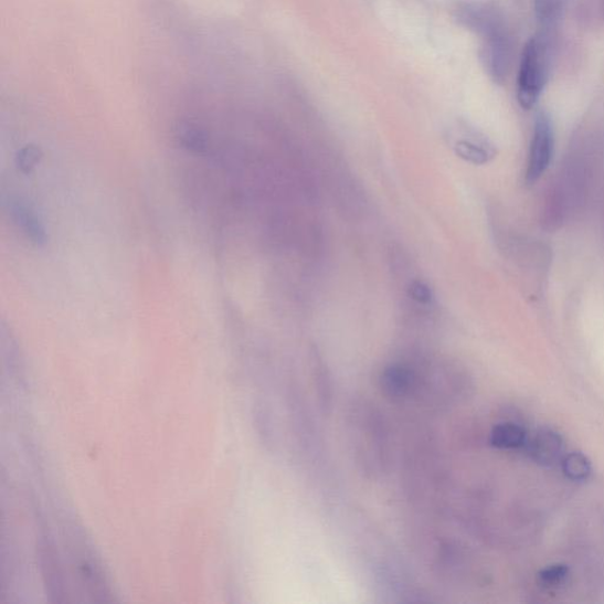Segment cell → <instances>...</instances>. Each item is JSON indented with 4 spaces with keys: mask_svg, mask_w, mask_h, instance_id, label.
I'll list each match as a JSON object with an SVG mask.
<instances>
[{
    "mask_svg": "<svg viewBox=\"0 0 604 604\" xmlns=\"http://www.w3.org/2000/svg\"><path fill=\"white\" fill-rule=\"evenodd\" d=\"M180 145L189 151L203 153L209 150L210 138L206 131L192 123H182L177 129Z\"/></svg>",
    "mask_w": 604,
    "mask_h": 604,
    "instance_id": "9",
    "label": "cell"
},
{
    "mask_svg": "<svg viewBox=\"0 0 604 604\" xmlns=\"http://www.w3.org/2000/svg\"><path fill=\"white\" fill-rule=\"evenodd\" d=\"M528 441V434L524 427L515 423L497 424L490 434V443L502 451H516L524 447Z\"/></svg>",
    "mask_w": 604,
    "mask_h": 604,
    "instance_id": "7",
    "label": "cell"
},
{
    "mask_svg": "<svg viewBox=\"0 0 604 604\" xmlns=\"http://www.w3.org/2000/svg\"><path fill=\"white\" fill-rule=\"evenodd\" d=\"M562 469L564 475L574 481H584L592 475V463L582 453H571L563 457Z\"/></svg>",
    "mask_w": 604,
    "mask_h": 604,
    "instance_id": "10",
    "label": "cell"
},
{
    "mask_svg": "<svg viewBox=\"0 0 604 604\" xmlns=\"http://www.w3.org/2000/svg\"><path fill=\"white\" fill-rule=\"evenodd\" d=\"M11 215L32 244L43 246L46 243V233L42 221L28 204L15 200L10 204Z\"/></svg>",
    "mask_w": 604,
    "mask_h": 604,
    "instance_id": "6",
    "label": "cell"
},
{
    "mask_svg": "<svg viewBox=\"0 0 604 604\" xmlns=\"http://www.w3.org/2000/svg\"><path fill=\"white\" fill-rule=\"evenodd\" d=\"M381 385L384 393L394 401L407 399L416 388V379L407 368L392 365L384 370L381 377Z\"/></svg>",
    "mask_w": 604,
    "mask_h": 604,
    "instance_id": "5",
    "label": "cell"
},
{
    "mask_svg": "<svg viewBox=\"0 0 604 604\" xmlns=\"http://www.w3.org/2000/svg\"><path fill=\"white\" fill-rule=\"evenodd\" d=\"M555 151V133L550 116L540 112L534 117L530 151L526 170V182L539 181L551 165Z\"/></svg>",
    "mask_w": 604,
    "mask_h": 604,
    "instance_id": "3",
    "label": "cell"
},
{
    "mask_svg": "<svg viewBox=\"0 0 604 604\" xmlns=\"http://www.w3.org/2000/svg\"><path fill=\"white\" fill-rule=\"evenodd\" d=\"M529 456L543 467H552L563 459V439L557 431L540 428L528 437L526 444Z\"/></svg>",
    "mask_w": 604,
    "mask_h": 604,
    "instance_id": "4",
    "label": "cell"
},
{
    "mask_svg": "<svg viewBox=\"0 0 604 604\" xmlns=\"http://www.w3.org/2000/svg\"><path fill=\"white\" fill-rule=\"evenodd\" d=\"M457 19L477 34L483 66L495 83L502 84L513 57V39L502 11L490 3H464L457 9Z\"/></svg>",
    "mask_w": 604,
    "mask_h": 604,
    "instance_id": "1",
    "label": "cell"
},
{
    "mask_svg": "<svg viewBox=\"0 0 604 604\" xmlns=\"http://www.w3.org/2000/svg\"><path fill=\"white\" fill-rule=\"evenodd\" d=\"M455 150L460 159L477 166L486 165L494 158L490 148L473 141H458Z\"/></svg>",
    "mask_w": 604,
    "mask_h": 604,
    "instance_id": "11",
    "label": "cell"
},
{
    "mask_svg": "<svg viewBox=\"0 0 604 604\" xmlns=\"http://www.w3.org/2000/svg\"><path fill=\"white\" fill-rule=\"evenodd\" d=\"M551 36L540 31L524 45L517 77V98L526 110L538 105L545 89L550 74Z\"/></svg>",
    "mask_w": 604,
    "mask_h": 604,
    "instance_id": "2",
    "label": "cell"
},
{
    "mask_svg": "<svg viewBox=\"0 0 604 604\" xmlns=\"http://www.w3.org/2000/svg\"><path fill=\"white\" fill-rule=\"evenodd\" d=\"M569 576V568L564 564H551L542 569L539 574L540 582L549 589L563 584Z\"/></svg>",
    "mask_w": 604,
    "mask_h": 604,
    "instance_id": "12",
    "label": "cell"
},
{
    "mask_svg": "<svg viewBox=\"0 0 604 604\" xmlns=\"http://www.w3.org/2000/svg\"><path fill=\"white\" fill-rule=\"evenodd\" d=\"M600 2H601V10H602V13L604 15V0H600Z\"/></svg>",
    "mask_w": 604,
    "mask_h": 604,
    "instance_id": "15",
    "label": "cell"
},
{
    "mask_svg": "<svg viewBox=\"0 0 604 604\" xmlns=\"http://www.w3.org/2000/svg\"><path fill=\"white\" fill-rule=\"evenodd\" d=\"M42 151L38 147L28 146L17 152L15 165L24 174L30 172L36 167L42 159Z\"/></svg>",
    "mask_w": 604,
    "mask_h": 604,
    "instance_id": "13",
    "label": "cell"
},
{
    "mask_svg": "<svg viewBox=\"0 0 604 604\" xmlns=\"http://www.w3.org/2000/svg\"><path fill=\"white\" fill-rule=\"evenodd\" d=\"M566 0H533L534 15L542 32L552 34L560 23Z\"/></svg>",
    "mask_w": 604,
    "mask_h": 604,
    "instance_id": "8",
    "label": "cell"
},
{
    "mask_svg": "<svg viewBox=\"0 0 604 604\" xmlns=\"http://www.w3.org/2000/svg\"><path fill=\"white\" fill-rule=\"evenodd\" d=\"M410 297L420 304L427 305L434 299L433 290L422 282H414L409 288Z\"/></svg>",
    "mask_w": 604,
    "mask_h": 604,
    "instance_id": "14",
    "label": "cell"
}]
</instances>
